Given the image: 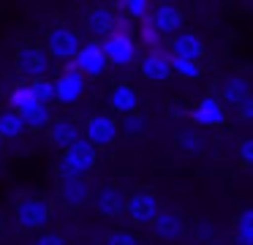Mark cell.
Returning a JSON list of instances; mask_svg holds the SVG:
<instances>
[{
  "label": "cell",
  "mask_w": 253,
  "mask_h": 245,
  "mask_svg": "<svg viewBox=\"0 0 253 245\" xmlns=\"http://www.w3.org/2000/svg\"><path fill=\"white\" fill-rule=\"evenodd\" d=\"M95 163H98V150L82 136L79 142H74L71 147L63 150L60 177H87L95 169Z\"/></svg>",
  "instance_id": "1"
},
{
  "label": "cell",
  "mask_w": 253,
  "mask_h": 245,
  "mask_svg": "<svg viewBox=\"0 0 253 245\" xmlns=\"http://www.w3.org/2000/svg\"><path fill=\"white\" fill-rule=\"evenodd\" d=\"M14 215H17V223L22 229L39 232V229H44L46 223L52 221V207H49V201L41 199V196H25V199L17 201Z\"/></svg>",
  "instance_id": "2"
},
{
  "label": "cell",
  "mask_w": 253,
  "mask_h": 245,
  "mask_svg": "<svg viewBox=\"0 0 253 245\" xmlns=\"http://www.w3.org/2000/svg\"><path fill=\"white\" fill-rule=\"evenodd\" d=\"M82 49V38L66 25H57L46 33V54L49 60H74L77 52Z\"/></svg>",
  "instance_id": "3"
},
{
  "label": "cell",
  "mask_w": 253,
  "mask_h": 245,
  "mask_svg": "<svg viewBox=\"0 0 253 245\" xmlns=\"http://www.w3.org/2000/svg\"><path fill=\"white\" fill-rule=\"evenodd\" d=\"M101 49H104L109 65L128 68V65L136 63V41H133V36H126V33H109V36L101 41Z\"/></svg>",
  "instance_id": "4"
},
{
  "label": "cell",
  "mask_w": 253,
  "mask_h": 245,
  "mask_svg": "<svg viewBox=\"0 0 253 245\" xmlns=\"http://www.w3.org/2000/svg\"><path fill=\"white\" fill-rule=\"evenodd\" d=\"M17 71L22 76H28V79H46V74H49L52 63H49V54L44 52L41 47H36V44H28V47H19L17 49Z\"/></svg>",
  "instance_id": "5"
},
{
  "label": "cell",
  "mask_w": 253,
  "mask_h": 245,
  "mask_svg": "<svg viewBox=\"0 0 253 245\" xmlns=\"http://www.w3.org/2000/svg\"><path fill=\"white\" fill-rule=\"evenodd\" d=\"M71 68L79 71L84 79H93V76H101L109 68V60H106V54H104L98 41H87V44H82L77 57L71 60Z\"/></svg>",
  "instance_id": "6"
},
{
  "label": "cell",
  "mask_w": 253,
  "mask_h": 245,
  "mask_svg": "<svg viewBox=\"0 0 253 245\" xmlns=\"http://www.w3.org/2000/svg\"><path fill=\"white\" fill-rule=\"evenodd\" d=\"M126 210L131 215V221L136 226H153L155 218H158L161 207H158V196L153 191H136L131 194V199L126 201Z\"/></svg>",
  "instance_id": "7"
},
{
  "label": "cell",
  "mask_w": 253,
  "mask_h": 245,
  "mask_svg": "<svg viewBox=\"0 0 253 245\" xmlns=\"http://www.w3.org/2000/svg\"><path fill=\"white\" fill-rule=\"evenodd\" d=\"M82 131H84V139L93 147H109V145H115L117 134H120V125L109 114H93V117H87Z\"/></svg>",
  "instance_id": "8"
},
{
  "label": "cell",
  "mask_w": 253,
  "mask_h": 245,
  "mask_svg": "<svg viewBox=\"0 0 253 245\" xmlns=\"http://www.w3.org/2000/svg\"><path fill=\"white\" fill-rule=\"evenodd\" d=\"M150 19H153L155 27H158L161 36H171V38L180 36L182 25H185V16H182V11L177 8L174 3H158V5H153Z\"/></svg>",
  "instance_id": "9"
},
{
  "label": "cell",
  "mask_w": 253,
  "mask_h": 245,
  "mask_svg": "<svg viewBox=\"0 0 253 245\" xmlns=\"http://www.w3.org/2000/svg\"><path fill=\"white\" fill-rule=\"evenodd\" d=\"M84 82L87 79H84L79 71H74L71 65H68V68L55 79V101H60L63 106L77 103L79 98H82V93H84Z\"/></svg>",
  "instance_id": "10"
},
{
  "label": "cell",
  "mask_w": 253,
  "mask_h": 245,
  "mask_svg": "<svg viewBox=\"0 0 253 245\" xmlns=\"http://www.w3.org/2000/svg\"><path fill=\"white\" fill-rule=\"evenodd\" d=\"M139 71H142L144 79L153 82H164L171 76V54L164 52V49H150L142 60H139Z\"/></svg>",
  "instance_id": "11"
},
{
  "label": "cell",
  "mask_w": 253,
  "mask_h": 245,
  "mask_svg": "<svg viewBox=\"0 0 253 245\" xmlns=\"http://www.w3.org/2000/svg\"><path fill=\"white\" fill-rule=\"evenodd\" d=\"M191 120L199 128H215V125H223L226 120V106L220 98H202L196 106L191 109Z\"/></svg>",
  "instance_id": "12"
},
{
  "label": "cell",
  "mask_w": 253,
  "mask_h": 245,
  "mask_svg": "<svg viewBox=\"0 0 253 245\" xmlns=\"http://www.w3.org/2000/svg\"><path fill=\"white\" fill-rule=\"evenodd\" d=\"M57 196H60V201H63V204H68V207L87 204V199H90V183H87V177H60Z\"/></svg>",
  "instance_id": "13"
},
{
  "label": "cell",
  "mask_w": 253,
  "mask_h": 245,
  "mask_svg": "<svg viewBox=\"0 0 253 245\" xmlns=\"http://www.w3.org/2000/svg\"><path fill=\"white\" fill-rule=\"evenodd\" d=\"M169 54H171V57H177V60H191V63H199V57L204 54V41L196 36V33H180V36H174V41H171Z\"/></svg>",
  "instance_id": "14"
},
{
  "label": "cell",
  "mask_w": 253,
  "mask_h": 245,
  "mask_svg": "<svg viewBox=\"0 0 253 245\" xmlns=\"http://www.w3.org/2000/svg\"><path fill=\"white\" fill-rule=\"evenodd\" d=\"M153 229L158 234V240H164V243H180L185 237V223L177 212H158Z\"/></svg>",
  "instance_id": "15"
},
{
  "label": "cell",
  "mask_w": 253,
  "mask_h": 245,
  "mask_svg": "<svg viewBox=\"0 0 253 245\" xmlns=\"http://www.w3.org/2000/svg\"><path fill=\"white\" fill-rule=\"evenodd\" d=\"M95 210H98V215H104V218H120L123 210H126L123 191L115 188V185L101 188V194L95 196Z\"/></svg>",
  "instance_id": "16"
},
{
  "label": "cell",
  "mask_w": 253,
  "mask_h": 245,
  "mask_svg": "<svg viewBox=\"0 0 253 245\" xmlns=\"http://www.w3.org/2000/svg\"><path fill=\"white\" fill-rule=\"evenodd\" d=\"M109 103H112V109H115L117 114L128 117V114L136 112V106H139V96H136V90H133V87L128 85V82H117V85L112 87Z\"/></svg>",
  "instance_id": "17"
},
{
  "label": "cell",
  "mask_w": 253,
  "mask_h": 245,
  "mask_svg": "<svg viewBox=\"0 0 253 245\" xmlns=\"http://www.w3.org/2000/svg\"><path fill=\"white\" fill-rule=\"evenodd\" d=\"M84 25H87V30L93 33L95 38H106L112 30H115V14H112L109 5H95V8L87 11Z\"/></svg>",
  "instance_id": "18"
},
{
  "label": "cell",
  "mask_w": 253,
  "mask_h": 245,
  "mask_svg": "<svg viewBox=\"0 0 253 245\" xmlns=\"http://www.w3.org/2000/svg\"><path fill=\"white\" fill-rule=\"evenodd\" d=\"M79 139H82V128L77 123H71V120H55V123H49V142L55 147L66 150V147H71Z\"/></svg>",
  "instance_id": "19"
},
{
  "label": "cell",
  "mask_w": 253,
  "mask_h": 245,
  "mask_svg": "<svg viewBox=\"0 0 253 245\" xmlns=\"http://www.w3.org/2000/svg\"><path fill=\"white\" fill-rule=\"evenodd\" d=\"M17 114L22 117V123L28 125V131H44V128H49V123H52L49 106H46V103H39V101H33L30 106H25L22 112H17Z\"/></svg>",
  "instance_id": "20"
},
{
  "label": "cell",
  "mask_w": 253,
  "mask_h": 245,
  "mask_svg": "<svg viewBox=\"0 0 253 245\" xmlns=\"http://www.w3.org/2000/svg\"><path fill=\"white\" fill-rule=\"evenodd\" d=\"M253 96V85H251V79H245V76H231L229 82L223 85V98L220 101L223 103H240V101H245V98H251Z\"/></svg>",
  "instance_id": "21"
},
{
  "label": "cell",
  "mask_w": 253,
  "mask_h": 245,
  "mask_svg": "<svg viewBox=\"0 0 253 245\" xmlns=\"http://www.w3.org/2000/svg\"><path fill=\"white\" fill-rule=\"evenodd\" d=\"M28 131V125L22 123V117H19L17 112H11V109H6V112H0V139L3 142H14L19 139V136Z\"/></svg>",
  "instance_id": "22"
},
{
  "label": "cell",
  "mask_w": 253,
  "mask_h": 245,
  "mask_svg": "<svg viewBox=\"0 0 253 245\" xmlns=\"http://www.w3.org/2000/svg\"><path fill=\"white\" fill-rule=\"evenodd\" d=\"M234 245H253V207H245V210L237 212Z\"/></svg>",
  "instance_id": "23"
},
{
  "label": "cell",
  "mask_w": 253,
  "mask_h": 245,
  "mask_svg": "<svg viewBox=\"0 0 253 245\" xmlns=\"http://www.w3.org/2000/svg\"><path fill=\"white\" fill-rule=\"evenodd\" d=\"M112 8H120L126 19L131 22H142L153 14V3H147V0H123V3H115Z\"/></svg>",
  "instance_id": "24"
},
{
  "label": "cell",
  "mask_w": 253,
  "mask_h": 245,
  "mask_svg": "<svg viewBox=\"0 0 253 245\" xmlns=\"http://www.w3.org/2000/svg\"><path fill=\"white\" fill-rule=\"evenodd\" d=\"M139 41H142L147 49H158L161 41H164V36L158 33V27L153 25V19H150V16L139 22Z\"/></svg>",
  "instance_id": "25"
},
{
  "label": "cell",
  "mask_w": 253,
  "mask_h": 245,
  "mask_svg": "<svg viewBox=\"0 0 253 245\" xmlns=\"http://www.w3.org/2000/svg\"><path fill=\"white\" fill-rule=\"evenodd\" d=\"M120 125V131L126 136H131V139H139V136L147 131V120L142 117L139 112H133V114H128V117H123V123H117Z\"/></svg>",
  "instance_id": "26"
},
{
  "label": "cell",
  "mask_w": 253,
  "mask_h": 245,
  "mask_svg": "<svg viewBox=\"0 0 253 245\" xmlns=\"http://www.w3.org/2000/svg\"><path fill=\"white\" fill-rule=\"evenodd\" d=\"M30 93H33V98L39 103H46L49 106V101H55V82L46 76V79H36L30 82Z\"/></svg>",
  "instance_id": "27"
},
{
  "label": "cell",
  "mask_w": 253,
  "mask_h": 245,
  "mask_svg": "<svg viewBox=\"0 0 253 245\" xmlns=\"http://www.w3.org/2000/svg\"><path fill=\"white\" fill-rule=\"evenodd\" d=\"M36 98L33 93H30V85H19L11 90V96H8V103H11V112H22L25 106H30Z\"/></svg>",
  "instance_id": "28"
},
{
  "label": "cell",
  "mask_w": 253,
  "mask_h": 245,
  "mask_svg": "<svg viewBox=\"0 0 253 245\" xmlns=\"http://www.w3.org/2000/svg\"><path fill=\"white\" fill-rule=\"evenodd\" d=\"M177 145H180V150H185L188 155H196V152H202L204 139L196 134V131H182V134L177 136Z\"/></svg>",
  "instance_id": "29"
},
{
  "label": "cell",
  "mask_w": 253,
  "mask_h": 245,
  "mask_svg": "<svg viewBox=\"0 0 253 245\" xmlns=\"http://www.w3.org/2000/svg\"><path fill=\"white\" fill-rule=\"evenodd\" d=\"M171 74H180V76H185V79H199V76H202V65L191 63V60L171 57Z\"/></svg>",
  "instance_id": "30"
},
{
  "label": "cell",
  "mask_w": 253,
  "mask_h": 245,
  "mask_svg": "<svg viewBox=\"0 0 253 245\" xmlns=\"http://www.w3.org/2000/svg\"><path fill=\"white\" fill-rule=\"evenodd\" d=\"M104 245H139V240L133 237L131 232H112L109 237L104 240Z\"/></svg>",
  "instance_id": "31"
},
{
  "label": "cell",
  "mask_w": 253,
  "mask_h": 245,
  "mask_svg": "<svg viewBox=\"0 0 253 245\" xmlns=\"http://www.w3.org/2000/svg\"><path fill=\"white\" fill-rule=\"evenodd\" d=\"M33 245H68V243H66V237L57 234V232H44L41 237H36Z\"/></svg>",
  "instance_id": "32"
},
{
  "label": "cell",
  "mask_w": 253,
  "mask_h": 245,
  "mask_svg": "<svg viewBox=\"0 0 253 245\" xmlns=\"http://www.w3.org/2000/svg\"><path fill=\"white\" fill-rule=\"evenodd\" d=\"M237 152H240V161H242V163L253 166V136H251V139H245V142H240Z\"/></svg>",
  "instance_id": "33"
},
{
  "label": "cell",
  "mask_w": 253,
  "mask_h": 245,
  "mask_svg": "<svg viewBox=\"0 0 253 245\" xmlns=\"http://www.w3.org/2000/svg\"><path fill=\"white\" fill-rule=\"evenodd\" d=\"M237 114H240L242 120H253V96L237 103Z\"/></svg>",
  "instance_id": "34"
},
{
  "label": "cell",
  "mask_w": 253,
  "mask_h": 245,
  "mask_svg": "<svg viewBox=\"0 0 253 245\" xmlns=\"http://www.w3.org/2000/svg\"><path fill=\"white\" fill-rule=\"evenodd\" d=\"M0 229H3V218H0Z\"/></svg>",
  "instance_id": "35"
},
{
  "label": "cell",
  "mask_w": 253,
  "mask_h": 245,
  "mask_svg": "<svg viewBox=\"0 0 253 245\" xmlns=\"http://www.w3.org/2000/svg\"><path fill=\"white\" fill-rule=\"evenodd\" d=\"M0 150H3V139H0Z\"/></svg>",
  "instance_id": "36"
}]
</instances>
